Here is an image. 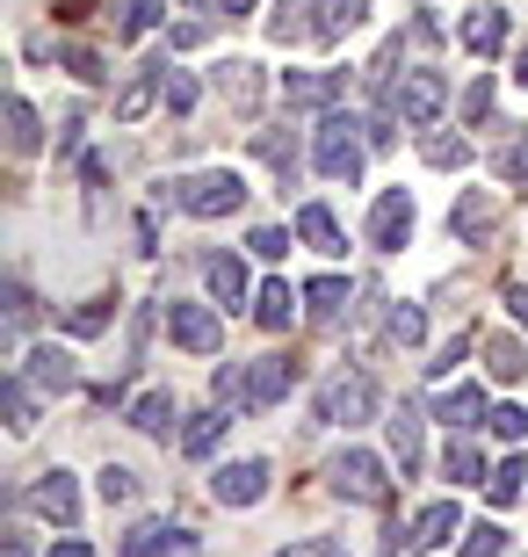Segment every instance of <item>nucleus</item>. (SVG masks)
Returning <instances> with one entry per match:
<instances>
[{
  "instance_id": "nucleus-3",
  "label": "nucleus",
  "mask_w": 528,
  "mask_h": 557,
  "mask_svg": "<svg viewBox=\"0 0 528 557\" xmlns=\"http://www.w3.org/2000/svg\"><path fill=\"white\" fill-rule=\"evenodd\" d=\"M326 485L347 507H391V471H384V456H369V449H341L326 463Z\"/></svg>"
},
{
  "instance_id": "nucleus-30",
  "label": "nucleus",
  "mask_w": 528,
  "mask_h": 557,
  "mask_svg": "<svg viewBox=\"0 0 528 557\" xmlns=\"http://www.w3.org/2000/svg\"><path fill=\"white\" fill-rule=\"evenodd\" d=\"M232 420H240L232 406H204V413L182 428V456H210V449L224 442V428H232Z\"/></svg>"
},
{
  "instance_id": "nucleus-28",
  "label": "nucleus",
  "mask_w": 528,
  "mask_h": 557,
  "mask_svg": "<svg viewBox=\"0 0 528 557\" xmlns=\"http://www.w3.org/2000/svg\"><path fill=\"white\" fill-rule=\"evenodd\" d=\"M0 413H8V434H37V384L22 370H8V384H0Z\"/></svg>"
},
{
  "instance_id": "nucleus-44",
  "label": "nucleus",
  "mask_w": 528,
  "mask_h": 557,
  "mask_svg": "<svg viewBox=\"0 0 528 557\" xmlns=\"http://www.w3.org/2000/svg\"><path fill=\"white\" fill-rule=\"evenodd\" d=\"M492 124V81L478 73V81L464 87V131H486Z\"/></svg>"
},
{
  "instance_id": "nucleus-6",
  "label": "nucleus",
  "mask_w": 528,
  "mask_h": 557,
  "mask_svg": "<svg viewBox=\"0 0 528 557\" xmlns=\"http://www.w3.org/2000/svg\"><path fill=\"white\" fill-rule=\"evenodd\" d=\"M377 413V384L363 370H341L319 384V428H363Z\"/></svg>"
},
{
  "instance_id": "nucleus-27",
  "label": "nucleus",
  "mask_w": 528,
  "mask_h": 557,
  "mask_svg": "<svg viewBox=\"0 0 528 557\" xmlns=\"http://www.w3.org/2000/svg\"><path fill=\"white\" fill-rule=\"evenodd\" d=\"M297 297H305V289H290L283 275H275V283H261V289H254V326H261V333H290Z\"/></svg>"
},
{
  "instance_id": "nucleus-48",
  "label": "nucleus",
  "mask_w": 528,
  "mask_h": 557,
  "mask_svg": "<svg viewBox=\"0 0 528 557\" xmlns=\"http://www.w3.org/2000/svg\"><path fill=\"white\" fill-rule=\"evenodd\" d=\"M275 557H347V543L341 536H305V543H290V550H275Z\"/></svg>"
},
{
  "instance_id": "nucleus-49",
  "label": "nucleus",
  "mask_w": 528,
  "mask_h": 557,
  "mask_svg": "<svg viewBox=\"0 0 528 557\" xmlns=\"http://www.w3.org/2000/svg\"><path fill=\"white\" fill-rule=\"evenodd\" d=\"M59 160H87L81 152V109H65V124H59Z\"/></svg>"
},
{
  "instance_id": "nucleus-36",
  "label": "nucleus",
  "mask_w": 528,
  "mask_h": 557,
  "mask_svg": "<svg viewBox=\"0 0 528 557\" xmlns=\"http://www.w3.org/2000/svg\"><path fill=\"white\" fill-rule=\"evenodd\" d=\"M0 305H8V348H22V341H29V326H37V297H29V283H8L0 289Z\"/></svg>"
},
{
  "instance_id": "nucleus-5",
  "label": "nucleus",
  "mask_w": 528,
  "mask_h": 557,
  "mask_svg": "<svg viewBox=\"0 0 528 557\" xmlns=\"http://www.w3.org/2000/svg\"><path fill=\"white\" fill-rule=\"evenodd\" d=\"M167 341L182 355H218L224 348V319H218V305H196V297H167Z\"/></svg>"
},
{
  "instance_id": "nucleus-32",
  "label": "nucleus",
  "mask_w": 528,
  "mask_h": 557,
  "mask_svg": "<svg viewBox=\"0 0 528 557\" xmlns=\"http://www.w3.org/2000/svg\"><path fill=\"white\" fill-rule=\"evenodd\" d=\"M486 376H492V384H521V376H528V341H514V333L486 341Z\"/></svg>"
},
{
  "instance_id": "nucleus-51",
  "label": "nucleus",
  "mask_w": 528,
  "mask_h": 557,
  "mask_svg": "<svg viewBox=\"0 0 528 557\" xmlns=\"http://www.w3.org/2000/svg\"><path fill=\"white\" fill-rule=\"evenodd\" d=\"M210 37V22H174V51H196Z\"/></svg>"
},
{
  "instance_id": "nucleus-13",
  "label": "nucleus",
  "mask_w": 528,
  "mask_h": 557,
  "mask_svg": "<svg viewBox=\"0 0 528 557\" xmlns=\"http://www.w3.org/2000/svg\"><path fill=\"white\" fill-rule=\"evenodd\" d=\"M427 420H434V413H427V406H413V398H406V406H391V420H384V434H391V463H398L406 478L427 471Z\"/></svg>"
},
{
  "instance_id": "nucleus-11",
  "label": "nucleus",
  "mask_w": 528,
  "mask_h": 557,
  "mask_svg": "<svg viewBox=\"0 0 528 557\" xmlns=\"http://www.w3.org/2000/svg\"><path fill=\"white\" fill-rule=\"evenodd\" d=\"M268 485H275V471H268L261 456H240V463H218L210 471V499L218 507H261Z\"/></svg>"
},
{
  "instance_id": "nucleus-52",
  "label": "nucleus",
  "mask_w": 528,
  "mask_h": 557,
  "mask_svg": "<svg viewBox=\"0 0 528 557\" xmlns=\"http://www.w3.org/2000/svg\"><path fill=\"white\" fill-rule=\"evenodd\" d=\"M507 311H514V326L528 333V283H507Z\"/></svg>"
},
{
  "instance_id": "nucleus-35",
  "label": "nucleus",
  "mask_w": 528,
  "mask_h": 557,
  "mask_svg": "<svg viewBox=\"0 0 528 557\" xmlns=\"http://www.w3.org/2000/svg\"><path fill=\"white\" fill-rule=\"evenodd\" d=\"M420 160L442 166V174H456V166H470V138H464V131H427V138H420Z\"/></svg>"
},
{
  "instance_id": "nucleus-29",
  "label": "nucleus",
  "mask_w": 528,
  "mask_h": 557,
  "mask_svg": "<svg viewBox=\"0 0 528 557\" xmlns=\"http://www.w3.org/2000/svg\"><path fill=\"white\" fill-rule=\"evenodd\" d=\"M369 15V0H319V22H311V44H319V51H333V44L347 37V29H355V22Z\"/></svg>"
},
{
  "instance_id": "nucleus-18",
  "label": "nucleus",
  "mask_w": 528,
  "mask_h": 557,
  "mask_svg": "<svg viewBox=\"0 0 528 557\" xmlns=\"http://www.w3.org/2000/svg\"><path fill=\"white\" fill-rule=\"evenodd\" d=\"M427 413L442 420L449 434H478V428H486V420H492V413H486V384H470V376H464V384H449V392L434 398Z\"/></svg>"
},
{
  "instance_id": "nucleus-34",
  "label": "nucleus",
  "mask_w": 528,
  "mask_h": 557,
  "mask_svg": "<svg viewBox=\"0 0 528 557\" xmlns=\"http://www.w3.org/2000/svg\"><path fill=\"white\" fill-rule=\"evenodd\" d=\"M384 341H391V348H420V341H427V311L413 305V297H391V311H384Z\"/></svg>"
},
{
  "instance_id": "nucleus-8",
  "label": "nucleus",
  "mask_w": 528,
  "mask_h": 557,
  "mask_svg": "<svg viewBox=\"0 0 528 557\" xmlns=\"http://www.w3.org/2000/svg\"><path fill=\"white\" fill-rule=\"evenodd\" d=\"M297 384H305V370H297L290 355H254V362H246V420H254V413H275Z\"/></svg>"
},
{
  "instance_id": "nucleus-16",
  "label": "nucleus",
  "mask_w": 528,
  "mask_h": 557,
  "mask_svg": "<svg viewBox=\"0 0 528 557\" xmlns=\"http://www.w3.org/2000/svg\"><path fill=\"white\" fill-rule=\"evenodd\" d=\"M22 376H29L37 392H81V355L59 348V341H37V348L22 355Z\"/></svg>"
},
{
  "instance_id": "nucleus-2",
  "label": "nucleus",
  "mask_w": 528,
  "mask_h": 557,
  "mask_svg": "<svg viewBox=\"0 0 528 557\" xmlns=\"http://www.w3.org/2000/svg\"><path fill=\"white\" fill-rule=\"evenodd\" d=\"M363 152H369V124L363 116H326L319 131H311V166H319L326 182H341V188H355L363 182Z\"/></svg>"
},
{
  "instance_id": "nucleus-12",
  "label": "nucleus",
  "mask_w": 528,
  "mask_h": 557,
  "mask_svg": "<svg viewBox=\"0 0 528 557\" xmlns=\"http://www.w3.org/2000/svg\"><path fill=\"white\" fill-rule=\"evenodd\" d=\"M347 95V73H333V65H305V73H283V109H297V116H333V102Z\"/></svg>"
},
{
  "instance_id": "nucleus-42",
  "label": "nucleus",
  "mask_w": 528,
  "mask_h": 557,
  "mask_svg": "<svg viewBox=\"0 0 528 557\" xmlns=\"http://www.w3.org/2000/svg\"><path fill=\"white\" fill-rule=\"evenodd\" d=\"M492 174H500V182H514V188H528V131L492 152Z\"/></svg>"
},
{
  "instance_id": "nucleus-45",
  "label": "nucleus",
  "mask_w": 528,
  "mask_h": 557,
  "mask_svg": "<svg viewBox=\"0 0 528 557\" xmlns=\"http://www.w3.org/2000/svg\"><path fill=\"white\" fill-rule=\"evenodd\" d=\"M246 247L261 253V261H283V253H290V232L283 225H254V232H246Z\"/></svg>"
},
{
  "instance_id": "nucleus-22",
  "label": "nucleus",
  "mask_w": 528,
  "mask_h": 557,
  "mask_svg": "<svg viewBox=\"0 0 528 557\" xmlns=\"http://www.w3.org/2000/svg\"><path fill=\"white\" fill-rule=\"evenodd\" d=\"M123 420H131L145 442H182V434H174V420H182V398H174V392H145V398H131V406H123Z\"/></svg>"
},
{
  "instance_id": "nucleus-47",
  "label": "nucleus",
  "mask_w": 528,
  "mask_h": 557,
  "mask_svg": "<svg viewBox=\"0 0 528 557\" xmlns=\"http://www.w3.org/2000/svg\"><path fill=\"white\" fill-rule=\"evenodd\" d=\"M464 355H470V326L456 333V341H449V348L434 355V362H427V376H449V370H464Z\"/></svg>"
},
{
  "instance_id": "nucleus-46",
  "label": "nucleus",
  "mask_w": 528,
  "mask_h": 557,
  "mask_svg": "<svg viewBox=\"0 0 528 557\" xmlns=\"http://www.w3.org/2000/svg\"><path fill=\"white\" fill-rule=\"evenodd\" d=\"M486 428L500 434V442H528V413H521V406H492Z\"/></svg>"
},
{
  "instance_id": "nucleus-50",
  "label": "nucleus",
  "mask_w": 528,
  "mask_h": 557,
  "mask_svg": "<svg viewBox=\"0 0 528 557\" xmlns=\"http://www.w3.org/2000/svg\"><path fill=\"white\" fill-rule=\"evenodd\" d=\"M131 232H138V253H160V218H152V210H138V225H131Z\"/></svg>"
},
{
  "instance_id": "nucleus-39",
  "label": "nucleus",
  "mask_w": 528,
  "mask_h": 557,
  "mask_svg": "<svg viewBox=\"0 0 528 557\" xmlns=\"http://www.w3.org/2000/svg\"><path fill=\"white\" fill-rule=\"evenodd\" d=\"M59 65H65L81 87H102V81H109V59H102V51H87V44H59Z\"/></svg>"
},
{
  "instance_id": "nucleus-17",
  "label": "nucleus",
  "mask_w": 528,
  "mask_h": 557,
  "mask_svg": "<svg viewBox=\"0 0 528 557\" xmlns=\"http://www.w3.org/2000/svg\"><path fill=\"white\" fill-rule=\"evenodd\" d=\"M507 29H514L507 8H492V0H486V8H464V22H456V44H464L470 59H500V51H507Z\"/></svg>"
},
{
  "instance_id": "nucleus-25",
  "label": "nucleus",
  "mask_w": 528,
  "mask_h": 557,
  "mask_svg": "<svg viewBox=\"0 0 528 557\" xmlns=\"http://www.w3.org/2000/svg\"><path fill=\"white\" fill-rule=\"evenodd\" d=\"M442 478L449 485H478L486 493V478H492V463H486V449H478V434H449V449H442Z\"/></svg>"
},
{
  "instance_id": "nucleus-19",
  "label": "nucleus",
  "mask_w": 528,
  "mask_h": 557,
  "mask_svg": "<svg viewBox=\"0 0 528 557\" xmlns=\"http://www.w3.org/2000/svg\"><path fill=\"white\" fill-rule=\"evenodd\" d=\"M167 73H174V59H145L131 81H123V95H116V124H138L152 102H167Z\"/></svg>"
},
{
  "instance_id": "nucleus-55",
  "label": "nucleus",
  "mask_w": 528,
  "mask_h": 557,
  "mask_svg": "<svg viewBox=\"0 0 528 557\" xmlns=\"http://www.w3.org/2000/svg\"><path fill=\"white\" fill-rule=\"evenodd\" d=\"M254 8H261V0H218V15H224V22H246Z\"/></svg>"
},
{
  "instance_id": "nucleus-56",
  "label": "nucleus",
  "mask_w": 528,
  "mask_h": 557,
  "mask_svg": "<svg viewBox=\"0 0 528 557\" xmlns=\"http://www.w3.org/2000/svg\"><path fill=\"white\" fill-rule=\"evenodd\" d=\"M514 87H528V44L514 51Z\"/></svg>"
},
{
  "instance_id": "nucleus-37",
  "label": "nucleus",
  "mask_w": 528,
  "mask_h": 557,
  "mask_svg": "<svg viewBox=\"0 0 528 557\" xmlns=\"http://www.w3.org/2000/svg\"><path fill=\"white\" fill-rule=\"evenodd\" d=\"M521 485H528V463H521V456H507V463H492V478H486V499L500 507V515H507L514 499H521Z\"/></svg>"
},
{
  "instance_id": "nucleus-9",
  "label": "nucleus",
  "mask_w": 528,
  "mask_h": 557,
  "mask_svg": "<svg viewBox=\"0 0 528 557\" xmlns=\"http://www.w3.org/2000/svg\"><path fill=\"white\" fill-rule=\"evenodd\" d=\"M413 225H420V203H413V188H384V196L369 203V247H377V253H406Z\"/></svg>"
},
{
  "instance_id": "nucleus-20",
  "label": "nucleus",
  "mask_w": 528,
  "mask_h": 557,
  "mask_svg": "<svg viewBox=\"0 0 528 557\" xmlns=\"http://www.w3.org/2000/svg\"><path fill=\"white\" fill-rule=\"evenodd\" d=\"M449 232H456L464 247H486L492 232H500V203H492L486 188H464V196L449 203Z\"/></svg>"
},
{
  "instance_id": "nucleus-41",
  "label": "nucleus",
  "mask_w": 528,
  "mask_h": 557,
  "mask_svg": "<svg viewBox=\"0 0 528 557\" xmlns=\"http://www.w3.org/2000/svg\"><path fill=\"white\" fill-rule=\"evenodd\" d=\"M456 557H507V529H500V521H470Z\"/></svg>"
},
{
  "instance_id": "nucleus-1",
  "label": "nucleus",
  "mask_w": 528,
  "mask_h": 557,
  "mask_svg": "<svg viewBox=\"0 0 528 557\" xmlns=\"http://www.w3.org/2000/svg\"><path fill=\"white\" fill-rule=\"evenodd\" d=\"M246 203V182L232 166H204V174H174L160 188V210H182V218H232Z\"/></svg>"
},
{
  "instance_id": "nucleus-40",
  "label": "nucleus",
  "mask_w": 528,
  "mask_h": 557,
  "mask_svg": "<svg viewBox=\"0 0 528 557\" xmlns=\"http://www.w3.org/2000/svg\"><path fill=\"white\" fill-rule=\"evenodd\" d=\"M95 493H102L109 507H131V499L145 493V478L131 471V463H102V478H95Z\"/></svg>"
},
{
  "instance_id": "nucleus-15",
  "label": "nucleus",
  "mask_w": 528,
  "mask_h": 557,
  "mask_svg": "<svg viewBox=\"0 0 528 557\" xmlns=\"http://www.w3.org/2000/svg\"><path fill=\"white\" fill-rule=\"evenodd\" d=\"M22 507L37 521H59V529H73L81 521V485H73V471H44L29 493H22Z\"/></svg>"
},
{
  "instance_id": "nucleus-7",
  "label": "nucleus",
  "mask_w": 528,
  "mask_h": 557,
  "mask_svg": "<svg viewBox=\"0 0 528 557\" xmlns=\"http://www.w3.org/2000/svg\"><path fill=\"white\" fill-rule=\"evenodd\" d=\"M210 87H218V102L232 109V116H246V124H254L261 102H268V73L254 59H218L210 65Z\"/></svg>"
},
{
  "instance_id": "nucleus-31",
  "label": "nucleus",
  "mask_w": 528,
  "mask_h": 557,
  "mask_svg": "<svg viewBox=\"0 0 528 557\" xmlns=\"http://www.w3.org/2000/svg\"><path fill=\"white\" fill-rule=\"evenodd\" d=\"M37 145H44V116L29 109V95H8V152H15V160H29Z\"/></svg>"
},
{
  "instance_id": "nucleus-10",
  "label": "nucleus",
  "mask_w": 528,
  "mask_h": 557,
  "mask_svg": "<svg viewBox=\"0 0 528 557\" xmlns=\"http://www.w3.org/2000/svg\"><path fill=\"white\" fill-rule=\"evenodd\" d=\"M196 550H204L196 529H182V521H167V515L131 521V536L116 543V557H196Z\"/></svg>"
},
{
  "instance_id": "nucleus-21",
  "label": "nucleus",
  "mask_w": 528,
  "mask_h": 557,
  "mask_svg": "<svg viewBox=\"0 0 528 557\" xmlns=\"http://www.w3.org/2000/svg\"><path fill=\"white\" fill-rule=\"evenodd\" d=\"M246 152H254L261 166H275L283 196L297 188V166H305V152H297V131H246Z\"/></svg>"
},
{
  "instance_id": "nucleus-23",
  "label": "nucleus",
  "mask_w": 528,
  "mask_h": 557,
  "mask_svg": "<svg viewBox=\"0 0 528 557\" xmlns=\"http://www.w3.org/2000/svg\"><path fill=\"white\" fill-rule=\"evenodd\" d=\"M305 311H311V326H341L347 311H355V283H347V275H311L305 283Z\"/></svg>"
},
{
  "instance_id": "nucleus-26",
  "label": "nucleus",
  "mask_w": 528,
  "mask_h": 557,
  "mask_svg": "<svg viewBox=\"0 0 528 557\" xmlns=\"http://www.w3.org/2000/svg\"><path fill=\"white\" fill-rule=\"evenodd\" d=\"M297 239H305L311 253H326V261L347 253V232H341V218H333L326 203H297Z\"/></svg>"
},
{
  "instance_id": "nucleus-54",
  "label": "nucleus",
  "mask_w": 528,
  "mask_h": 557,
  "mask_svg": "<svg viewBox=\"0 0 528 557\" xmlns=\"http://www.w3.org/2000/svg\"><path fill=\"white\" fill-rule=\"evenodd\" d=\"M51 557H95V543H81L73 529H65V543H51Z\"/></svg>"
},
{
  "instance_id": "nucleus-53",
  "label": "nucleus",
  "mask_w": 528,
  "mask_h": 557,
  "mask_svg": "<svg viewBox=\"0 0 528 557\" xmlns=\"http://www.w3.org/2000/svg\"><path fill=\"white\" fill-rule=\"evenodd\" d=\"M0 557H37V543H29V529H8V550Z\"/></svg>"
},
{
  "instance_id": "nucleus-33",
  "label": "nucleus",
  "mask_w": 528,
  "mask_h": 557,
  "mask_svg": "<svg viewBox=\"0 0 528 557\" xmlns=\"http://www.w3.org/2000/svg\"><path fill=\"white\" fill-rule=\"evenodd\" d=\"M160 8H167V0H116V8H109V22H116V44L152 37V29H160Z\"/></svg>"
},
{
  "instance_id": "nucleus-4",
  "label": "nucleus",
  "mask_w": 528,
  "mask_h": 557,
  "mask_svg": "<svg viewBox=\"0 0 528 557\" xmlns=\"http://www.w3.org/2000/svg\"><path fill=\"white\" fill-rule=\"evenodd\" d=\"M391 116L406 131H434V116L449 109V81L434 73V65H413V73H398V87H391Z\"/></svg>"
},
{
  "instance_id": "nucleus-24",
  "label": "nucleus",
  "mask_w": 528,
  "mask_h": 557,
  "mask_svg": "<svg viewBox=\"0 0 528 557\" xmlns=\"http://www.w3.org/2000/svg\"><path fill=\"white\" fill-rule=\"evenodd\" d=\"M442 543H464V507L456 499H434L413 515V550H442Z\"/></svg>"
},
{
  "instance_id": "nucleus-14",
  "label": "nucleus",
  "mask_w": 528,
  "mask_h": 557,
  "mask_svg": "<svg viewBox=\"0 0 528 557\" xmlns=\"http://www.w3.org/2000/svg\"><path fill=\"white\" fill-rule=\"evenodd\" d=\"M196 269H204V283H210V305H218V311H240V305H254V283H246V261H240V253L204 247V253H196Z\"/></svg>"
},
{
  "instance_id": "nucleus-43",
  "label": "nucleus",
  "mask_w": 528,
  "mask_h": 557,
  "mask_svg": "<svg viewBox=\"0 0 528 557\" xmlns=\"http://www.w3.org/2000/svg\"><path fill=\"white\" fill-rule=\"evenodd\" d=\"M204 102V81H196V73H182V65H174V73H167V116H188V109Z\"/></svg>"
},
{
  "instance_id": "nucleus-38",
  "label": "nucleus",
  "mask_w": 528,
  "mask_h": 557,
  "mask_svg": "<svg viewBox=\"0 0 528 557\" xmlns=\"http://www.w3.org/2000/svg\"><path fill=\"white\" fill-rule=\"evenodd\" d=\"M109 319H116V297H87V305L65 311V333H73V341H95Z\"/></svg>"
}]
</instances>
